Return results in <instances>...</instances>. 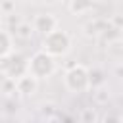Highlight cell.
Listing matches in <instances>:
<instances>
[{"instance_id":"cell-1","label":"cell","mask_w":123,"mask_h":123,"mask_svg":"<svg viewBox=\"0 0 123 123\" xmlns=\"http://www.w3.org/2000/svg\"><path fill=\"white\" fill-rule=\"evenodd\" d=\"M40 46H42V50L48 52L50 56H54V58H63V56H67L69 50H71V37H69L67 31L56 27L54 31L42 35Z\"/></svg>"},{"instance_id":"cell-2","label":"cell","mask_w":123,"mask_h":123,"mask_svg":"<svg viewBox=\"0 0 123 123\" xmlns=\"http://www.w3.org/2000/svg\"><path fill=\"white\" fill-rule=\"evenodd\" d=\"M56 69H58L56 58L50 56V54L44 52V50L35 52V54L27 60V73H31L33 77H37L38 81L52 77V75L56 73Z\"/></svg>"},{"instance_id":"cell-3","label":"cell","mask_w":123,"mask_h":123,"mask_svg":"<svg viewBox=\"0 0 123 123\" xmlns=\"http://www.w3.org/2000/svg\"><path fill=\"white\" fill-rule=\"evenodd\" d=\"M63 86L71 92V94H83L90 88V79H88V67H85L83 63H75L71 65L65 75H63Z\"/></svg>"},{"instance_id":"cell-4","label":"cell","mask_w":123,"mask_h":123,"mask_svg":"<svg viewBox=\"0 0 123 123\" xmlns=\"http://www.w3.org/2000/svg\"><path fill=\"white\" fill-rule=\"evenodd\" d=\"M56 27H58V19H56L54 13H38L33 19V31L38 33L40 37L50 33V31H54Z\"/></svg>"},{"instance_id":"cell-5","label":"cell","mask_w":123,"mask_h":123,"mask_svg":"<svg viewBox=\"0 0 123 123\" xmlns=\"http://www.w3.org/2000/svg\"><path fill=\"white\" fill-rule=\"evenodd\" d=\"M38 88V79L33 77L31 73H23L21 77L15 79V92L21 96H33Z\"/></svg>"},{"instance_id":"cell-6","label":"cell","mask_w":123,"mask_h":123,"mask_svg":"<svg viewBox=\"0 0 123 123\" xmlns=\"http://www.w3.org/2000/svg\"><path fill=\"white\" fill-rule=\"evenodd\" d=\"M106 27H108V21L92 19V21H88V23L83 27V33H85V37H88V38H98L100 33H102Z\"/></svg>"},{"instance_id":"cell-7","label":"cell","mask_w":123,"mask_h":123,"mask_svg":"<svg viewBox=\"0 0 123 123\" xmlns=\"http://www.w3.org/2000/svg\"><path fill=\"white\" fill-rule=\"evenodd\" d=\"M92 2H94V0H69L67 8H69V12H71L73 15H83V13L90 12Z\"/></svg>"},{"instance_id":"cell-8","label":"cell","mask_w":123,"mask_h":123,"mask_svg":"<svg viewBox=\"0 0 123 123\" xmlns=\"http://www.w3.org/2000/svg\"><path fill=\"white\" fill-rule=\"evenodd\" d=\"M12 50H13V38H12V35L6 29L0 27V58L8 56Z\"/></svg>"},{"instance_id":"cell-9","label":"cell","mask_w":123,"mask_h":123,"mask_svg":"<svg viewBox=\"0 0 123 123\" xmlns=\"http://www.w3.org/2000/svg\"><path fill=\"white\" fill-rule=\"evenodd\" d=\"M92 90H94V92H92V98H94L96 104L104 106V104L110 102V90H108L106 83H102V85H98V86H92Z\"/></svg>"},{"instance_id":"cell-10","label":"cell","mask_w":123,"mask_h":123,"mask_svg":"<svg viewBox=\"0 0 123 123\" xmlns=\"http://www.w3.org/2000/svg\"><path fill=\"white\" fill-rule=\"evenodd\" d=\"M13 33H15L17 38H21V40H29V38L33 37L35 31H33V25H31V23H27V21H19V23L15 25Z\"/></svg>"},{"instance_id":"cell-11","label":"cell","mask_w":123,"mask_h":123,"mask_svg":"<svg viewBox=\"0 0 123 123\" xmlns=\"http://www.w3.org/2000/svg\"><path fill=\"white\" fill-rule=\"evenodd\" d=\"M88 79H90V88H92V86H98V85H102V83H106L104 73H102L100 69H88Z\"/></svg>"},{"instance_id":"cell-12","label":"cell","mask_w":123,"mask_h":123,"mask_svg":"<svg viewBox=\"0 0 123 123\" xmlns=\"http://www.w3.org/2000/svg\"><path fill=\"white\" fill-rule=\"evenodd\" d=\"M40 111H42V117L46 119H54L56 117V106L54 104H40Z\"/></svg>"},{"instance_id":"cell-13","label":"cell","mask_w":123,"mask_h":123,"mask_svg":"<svg viewBox=\"0 0 123 123\" xmlns=\"http://www.w3.org/2000/svg\"><path fill=\"white\" fill-rule=\"evenodd\" d=\"M0 12H2V13H6V15H10V13H13V12H15V4H13L12 0H4V2L0 4Z\"/></svg>"},{"instance_id":"cell-14","label":"cell","mask_w":123,"mask_h":123,"mask_svg":"<svg viewBox=\"0 0 123 123\" xmlns=\"http://www.w3.org/2000/svg\"><path fill=\"white\" fill-rule=\"evenodd\" d=\"M81 119H83V121H96L98 115H96L92 110H85V111L81 113Z\"/></svg>"},{"instance_id":"cell-15","label":"cell","mask_w":123,"mask_h":123,"mask_svg":"<svg viewBox=\"0 0 123 123\" xmlns=\"http://www.w3.org/2000/svg\"><path fill=\"white\" fill-rule=\"evenodd\" d=\"M108 21H110L113 27H117V29H123V21H121V15H119V13H113V15H111Z\"/></svg>"},{"instance_id":"cell-16","label":"cell","mask_w":123,"mask_h":123,"mask_svg":"<svg viewBox=\"0 0 123 123\" xmlns=\"http://www.w3.org/2000/svg\"><path fill=\"white\" fill-rule=\"evenodd\" d=\"M42 2H46V4H58L60 0H42Z\"/></svg>"},{"instance_id":"cell-17","label":"cell","mask_w":123,"mask_h":123,"mask_svg":"<svg viewBox=\"0 0 123 123\" xmlns=\"http://www.w3.org/2000/svg\"><path fill=\"white\" fill-rule=\"evenodd\" d=\"M21 2H25V4H31V2H35V0H21Z\"/></svg>"}]
</instances>
